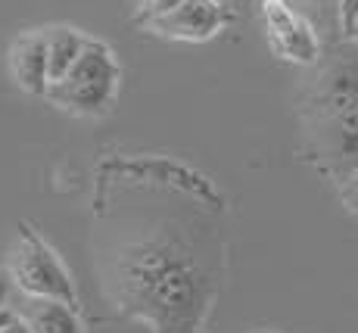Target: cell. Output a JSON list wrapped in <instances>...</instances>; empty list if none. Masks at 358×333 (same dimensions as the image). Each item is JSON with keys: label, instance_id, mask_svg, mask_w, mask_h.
Listing matches in <instances>:
<instances>
[{"label": "cell", "instance_id": "cell-1", "mask_svg": "<svg viewBox=\"0 0 358 333\" xmlns=\"http://www.w3.org/2000/svg\"><path fill=\"white\" fill-rule=\"evenodd\" d=\"M312 69L299 94L302 153L340 184L358 169V41L343 38Z\"/></svg>", "mask_w": 358, "mask_h": 333}, {"label": "cell", "instance_id": "cell-2", "mask_svg": "<svg viewBox=\"0 0 358 333\" xmlns=\"http://www.w3.org/2000/svg\"><path fill=\"white\" fill-rule=\"evenodd\" d=\"M122 91V66L115 50L100 38H91L85 53L78 57L69 75L50 85L47 100L69 115L78 119H100L113 109L115 97Z\"/></svg>", "mask_w": 358, "mask_h": 333}, {"label": "cell", "instance_id": "cell-3", "mask_svg": "<svg viewBox=\"0 0 358 333\" xmlns=\"http://www.w3.org/2000/svg\"><path fill=\"white\" fill-rule=\"evenodd\" d=\"M6 268L22 296H50V299L78 305V287L69 265L34 227L19 225L16 240L6 255Z\"/></svg>", "mask_w": 358, "mask_h": 333}, {"label": "cell", "instance_id": "cell-4", "mask_svg": "<svg viewBox=\"0 0 358 333\" xmlns=\"http://www.w3.org/2000/svg\"><path fill=\"white\" fill-rule=\"evenodd\" d=\"M259 16L271 53L293 66H315L324 53L315 25L290 0H259Z\"/></svg>", "mask_w": 358, "mask_h": 333}, {"label": "cell", "instance_id": "cell-5", "mask_svg": "<svg viewBox=\"0 0 358 333\" xmlns=\"http://www.w3.org/2000/svg\"><path fill=\"white\" fill-rule=\"evenodd\" d=\"M228 22H231V6L222 3V0H184L175 10L141 22V29L159 34L165 41L206 44V41H212L215 34L228 29Z\"/></svg>", "mask_w": 358, "mask_h": 333}, {"label": "cell", "instance_id": "cell-6", "mask_svg": "<svg viewBox=\"0 0 358 333\" xmlns=\"http://www.w3.org/2000/svg\"><path fill=\"white\" fill-rule=\"evenodd\" d=\"M6 66L16 87L29 97H47L50 91V59H47V38L44 29L22 31L13 38L6 50Z\"/></svg>", "mask_w": 358, "mask_h": 333}, {"label": "cell", "instance_id": "cell-7", "mask_svg": "<svg viewBox=\"0 0 358 333\" xmlns=\"http://www.w3.org/2000/svg\"><path fill=\"white\" fill-rule=\"evenodd\" d=\"M16 315L25 321L31 333H85L78 305L66 299H50V296H16L13 302Z\"/></svg>", "mask_w": 358, "mask_h": 333}, {"label": "cell", "instance_id": "cell-8", "mask_svg": "<svg viewBox=\"0 0 358 333\" xmlns=\"http://www.w3.org/2000/svg\"><path fill=\"white\" fill-rule=\"evenodd\" d=\"M44 38H47V59H50V85H57L78 62L91 38L81 29H75V25H50V29H44Z\"/></svg>", "mask_w": 358, "mask_h": 333}, {"label": "cell", "instance_id": "cell-9", "mask_svg": "<svg viewBox=\"0 0 358 333\" xmlns=\"http://www.w3.org/2000/svg\"><path fill=\"white\" fill-rule=\"evenodd\" d=\"M336 193H340L343 209L358 215V169H352L340 184H336Z\"/></svg>", "mask_w": 358, "mask_h": 333}, {"label": "cell", "instance_id": "cell-10", "mask_svg": "<svg viewBox=\"0 0 358 333\" xmlns=\"http://www.w3.org/2000/svg\"><path fill=\"white\" fill-rule=\"evenodd\" d=\"M336 22H340L343 38H352L358 25V0H336Z\"/></svg>", "mask_w": 358, "mask_h": 333}, {"label": "cell", "instance_id": "cell-11", "mask_svg": "<svg viewBox=\"0 0 358 333\" xmlns=\"http://www.w3.org/2000/svg\"><path fill=\"white\" fill-rule=\"evenodd\" d=\"M184 0H141V10H137V25L147 22V19H156L162 16V13L175 10V6H181Z\"/></svg>", "mask_w": 358, "mask_h": 333}, {"label": "cell", "instance_id": "cell-12", "mask_svg": "<svg viewBox=\"0 0 358 333\" xmlns=\"http://www.w3.org/2000/svg\"><path fill=\"white\" fill-rule=\"evenodd\" d=\"M16 296H19V287H16V281H13L10 268L0 265V309L13 305V302H16Z\"/></svg>", "mask_w": 358, "mask_h": 333}, {"label": "cell", "instance_id": "cell-13", "mask_svg": "<svg viewBox=\"0 0 358 333\" xmlns=\"http://www.w3.org/2000/svg\"><path fill=\"white\" fill-rule=\"evenodd\" d=\"M16 309H13V305H6V309H0V330H3V327H10V324L13 321H16Z\"/></svg>", "mask_w": 358, "mask_h": 333}, {"label": "cell", "instance_id": "cell-14", "mask_svg": "<svg viewBox=\"0 0 358 333\" xmlns=\"http://www.w3.org/2000/svg\"><path fill=\"white\" fill-rule=\"evenodd\" d=\"M0 333H31L29 327H25V321H22V318H16V321H13L10 324V327H3V330H0Z\"/></svg>", "mask_w": 358, "mask_h": 333}, {"label": "cell", "instance_id": "cell-15", "mask_svg": "<svg viewBox=\"0 0 358 333\" xmlns=\"http://www.w3.org/2000/svg\"><path fill=\"white\" fill-rule=\"evenodd\" d=\"M352 38H355V41H358V25H355V31H352Z\"/></svg>", "mask_w": 358, "mask_h": 333}]
</instances>
